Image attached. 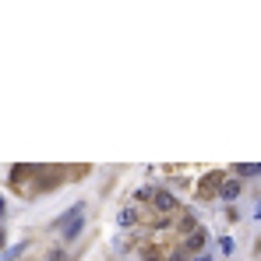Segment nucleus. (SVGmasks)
I'll use <instances>...</instances> for the list:
<instances>
[{
  "mask_svg": "<svg viewBox=\"0 0 261 261\" xmlns=\"http://www.w3.org/2000/svg\"><path fill=\"white\" fill-rule=\"evenodd\" d=\"M152 198H156L152 205H156V208H159L163 215H176V212H180V201H176V198H173L170 191H156Z\"/></svg>",
  "mask_w": 261,
  "mask_h": 261,
  "instance_id": "f257e3e1",
  "label": "nucleus"
},
{
  "mask_svg": "<svg viewBox=\"0 0 261 261\" xmlns=\"http://www.w3.org/2000/svg\"><path fill=\"white\" fill-rule=\"evenodd\" d=\"M208 244V233L205 230H194V233H187V240H183V251H191V254H201V247Z\"/></svg>",
  "mask_w": 261,
  "mask_h": 261,
  "instance_id": "f03ea898",
  "label": "nucleus"
},
{
  "mask_svg": "<svg viewBox=\"0 0 261 261\" xmlns=\"http://www.w3.org/2000/svg\"><path fill=\"white\" fill-rule=\"evenodd\" d=\"M82 230H85V219H82V215H74L67 226H64V240H78V237H82Z\"/></svg>",
  "mask_w": 261,
  "mask_h": 261,
  "instance_id": "7ed1b4c3",
  "label": "nucleus"
},
{
  "mask_svg": "<svg viewBox=\"0 0 261 261\" xmlns=\"http://www.w3.org/2000/svg\"><path fill=\"white\" fill-rule=\"evenodd\" d=\"M194 230H198V219H194L191 212H183L180 222H176V233H194Z\"/></svg>",
  "mask_w": 261,
  "mask_h": 261,
  "instance_id": "20e7f679",
  "label": "nucleus"
},
{
  "mask_svg": "<svg viewBox=\"0 0 261 261\" xmlns=\"http://www.w3.org/2000/svg\"><path fill=\"white\" fill-rule=\"evenodd\" d=\"M219 194L226 198V201L237 198V194H240V180H222V183H219Z\"/></svg>",
  "mask_w": 261,
  "mask_h": 261,
  "instance_id": "39448f33",
  "label": "nucleus"
},
{
  "mask_svg": "<svg viewBox=\"0 0 261 261\" xmlns=\"http://www.w3.org/2000/svg\"><path fill=\"white\" fill-rule=\"evenodd\" d=\"M219 183H222V173H208V180H205L201 194H215V191H219Z\"/></svg>",
  "mask_w": 261,
  "mask_h": 261,
  "instance_id": "423d86ee",
  "label": "nucleus"
},
{
  "mask_svg": "<svg viewBox=\"0 0 261 261\" xmlns=\"http://www.w3.org/2000/svg\"><path fill=\"white\" fill-rule=\"evenodd\" d=\"M25 251H28V244H14L11 251H4V258H0V261H18V258H21Z\"/></svg>",
  "mask_w": 261,
  "mask_h": 261,
  "instance_id": "0eeeda50",
  "label": "nucleus"
},
{
  "mask_svg": "<svg viewBox=\"0 0 261 261\" xmlns=\"http://www.w3.org/2000/svg\"><path fill=\"white\" fill-rule=\"evenodd\" d=\"M134 219H138V215H134V208H124V212L117 215V226H134Z\"/></svg>",
  "mask_w": 261,
  "mask_h": 261,
  "instance_id": "6e6552de",
  "label": "nucleus"
},
{
  "mask_svg": "<svg viewBox=\"0 0 261 261\" xmlns=\"http://www.w3.org/2000/svg\"><path fill=\"white\" fill-rule=\"evenodd\" d=\"M219 251H222V254H233V251H237L233 237H222V240H219Z\"/></svg>",
  "mask_w": 261,
  "mask_h": 261,
  "instance_id": "1a4fd4ad",
  "label": "nucleus"
},
{
  "mask_svg": "<svg viewBox=\"0 0 261 261\" xmlns=\"http://www.w3.org/2000/svg\"><path fill=\"white\" fill-rule=\"evenodd\" d=\"M237 173H240V176H258V173H261V170H258V166H251V163H247V166H237Z\"/></svg>",
  "mask_w": 261,
  "mask_h": 261,
  "instance_id": "9d476101",
  "label": "nucleus"
},
{
  "mask_svg": "<svg viewBox=\"0 0 261 261\" xmlns=\"http://www.w3.org/2000/svg\"><path fill=\"white\" fill-rule=\"evenodd\" d=\"M152 194H156V187H138V194H134V198H138V201H148Z\"/></svg>",
  "mask_w": 261,
  "mask_h": 261,
  "instance_id": "9b49d317",
  "label": "nucleus"
},
{
  "mask_svg": "<svg viewBox=\"0 0 261 261\" xmlns=\"http://www.w3.org/2000/svg\"><path fill=\"white\" fill-rule=\"evenodd\" d=\"M166 261H187V258H183V251H173V254H166Z\"/></svg>",
  "mask_w": 261,
  "mask_h": 261,
  "instance_id": "f8f14e48",
  "label": "nucleus"
},
{
  "mask_svg": "<svg viewBox=\"0 0 261 261\" xmlns=\"http://www.w3.org/2000/svg\"><path fill=\"white\" fill-rule=\"evenodd\" d=\"M194 261H212V258H208V254H198V258H194Z\"/></svg>",
  "mask_w": 261,
  "mask_h": 261,
  "instance_id": "ddd939ff",
  "label": "nucleus"
}]
</instances>
